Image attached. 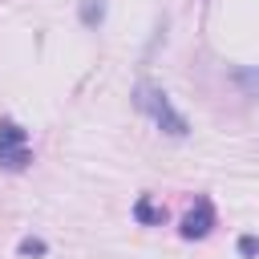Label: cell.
<instances>
[{"label":"cell","instance_id":"1","mask_svg":"<svg viewBox=\"0 0 259 259\" xmlns=\"http://www.w3.org/2000/svg\"><path fill=\"white\" fill-rule=\"evenodd\" d=\"M134 105H138L142 113H150V117H154V125H158L162 134H170V138H186V134H190L186 117H182V113L170 105V97H166L162 89H154V85H138Z\"/></svg>","mask_w":259,"mask_h":259},{"label":"cell","instance_id":"3","mask_svg":"<svg viewBox=\"0 0 259 259\" xmlns=\"http://www.w3.org/2000/svg\"><path fill=\"white\" fill-rule=\"evenodd\" d=\"M182 239H206L210 231H214V206L206 202V198H198L186 214H182Z\"/></svg>","mask_w":259,"mask_h":259},{"label":"cell","instance_id":"7","mask_svg":"<svg viewBox=\"0 0 259 259\" xmlns=\"http://www.w3.org/2000/svg\"><path fill=\"white\" fill-rule=\"evenodd\" d=\"M16 251H20V255H45V243H40V239H20Z\"/></svg>","mask_w":259,"mask_h":259},{"label":"cell","instance_id":"5","mask_svg":"<svg viewBox=\"0 0 259 259\" xmlns=\"http://www.w3.org/2000/svg\"><path fill=\"white\" fill-rule=\"evenodd\" d=\"M77 12H81V24L85 28H97L105 20V0H77Z\"/></svg>","mask_w":259,"mask_h":259},{"label":"cell","instance_id":"6","mask_svg":"<svg viewBox=\"0 0 259 259\" xmlns=\"http://www.w3.org/2000/svg\"><path fill=\"white\" fill-rule=\"evenodd\" d=\"M239 251H243L247 259H259V239H255V235H243V239H239Z\"/></svg>","mask_w":259,"mask_h":259},{"label":"cell","instance_id":"4","mask_svg":"<svg viewBox=\"0 0 259 259\" xmlns=\"http://www.w3.org/2000/svg\"><path fill=\"white\" fill-rule=\"evenodd\" d=\"M134 219H138V223H146V227H158V223L166 219V210H162V206H154V202H150V194H142V198L134 202Z\"/></svg>","mask_w":259,"mask_h":259},{"label":"cell","instance_id":"2","mask_svg":"<svg viewBox=\"0 0 259 259\" xmlns=\"http://www.w3.org/2000/svg\"><path fill=\"white\" fill-rule=\"evenodd\" d=\"M28 162H32L28 134H24L12 117H0V166H4V170H24Z\"/></svg>","mask_w":259,"mask_h":259}]
</instances>
